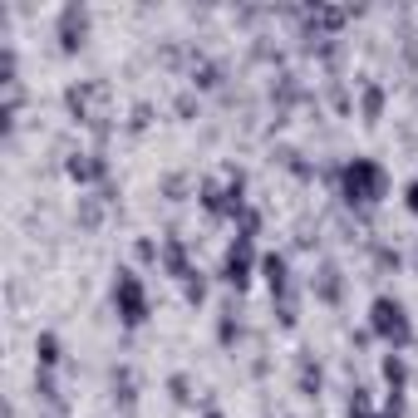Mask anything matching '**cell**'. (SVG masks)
I'll list each match as a JSON object with an SVG mask.
<instances>
[{"label": "cell", "mask_w": 418, "mask_h": 418, "mask_svg": "<svg viewBox=\"0 0 418 418\" xmlns=\"http://www.w3.org/2000/svg\"><path fill=\"white\" fill-rule=\"evenodd\" d=\"M344 187H349V197H354V202H379V197H384V173H379L374 163L354 158V163H349V173H344Z\"/></svg>", "instance_id": "1"}, {"label": "cell", "mask_w": 418, "mask_h": 418, "mask_svg": "<svg viewBox=\"0 0 418 418\" xmlns=\"http://www.w3.org/2000/svg\"><path fill=\"white\" fill-rule=\"evenodd\" d=\"M409 207L418 211V182H414V187H409Z\"/></svg>", "instance_id": "8"}, {"label": "cell", "mask_w": 418, "mask_h": 418, "mask_svg": "<svg viewBox=\"0 0 418 418\" xmlns=\"http://www.w3.org/2000/svg\"><path fill=\"white\" fill-rule=\"evenodd\" d=\"M113 296H118V306H123V320H128V325L143 320V291H138V276H133V271H118V291H113Z\"/></svg>", "instance_id": "3"}, {"label": "cell", "mask_w": 418, "mask_h": 418, "mask_svg": "<svg viewBox=\"0 0 418 418\" xmlns=\"http://www.w3.org/2000/svg\"><path fill=\"white\" fill-rule=\"evenodd\" d=\"M40 359H45V364H54V359H59V344H54V335H40Z\"/></svg>", "instance_id": "6"}, {"label": "cell", "mask_w": 418, "mask_h": 418, "mask_svg": "<svg viewBox=\"0 0 418 418\" xmlns=\"http://www.w3.org/2000/svg\"><path fill=\"white\" fill-rule=\"evenodd\" d=\"M374 330H379L384 339H409L404 306H399V301H374Z\"/></svg>", "instance_id": "2"}, {"label": "cell", "mask_w": 418, "mask_h": 418, "mask_svg": "<svg viewBox=\"0 0 418 418\" xmlns=\"http://www.w3.org/2000/svg\"><path fill=\"white\" fill-rule=\"evenodd\" d=\"M384 379L399 389V384H404V364H399V359H384Z\"/></svg>", "instance_id": "7"}, {"label": "cell", "mask_w": 418, "mask_h": 418, "mask_svg": "<svg viewBox=\"0 0 418 418\" xmlns=\"http://www.w3.org/2000/svg\"><path fill=\"white\" fill-rule=\"evenodd\" d=\"M69 178H79V182H89V178H99V163H69Z\"/></svg>", "instance_id": "5"}, {"label": "cell", "mask_w": 418, "mask_h": 418, "mask_svg": "<svg viewBox=\"0 0 418 418\" xmlns=\"http://www.w3.org/2000/svg\"><path fill=\"white\" fill-rule=\"evenodd\" d=\"M379 108H384V94L369 84V89H364V118H379Z\"/></svg>", "instance_id": "4"}]
</instances>
